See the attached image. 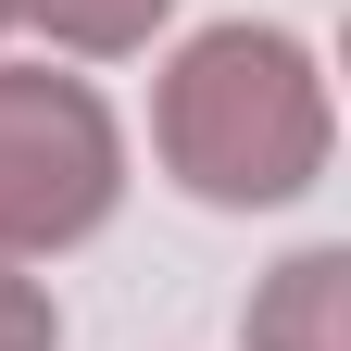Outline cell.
<instances>
[{
    "instance_id": "6",
    "label": "cell",
    "mask_w": 351,
    "mask_h": 351,
    "mask_svg": "<svg viewBox=\"0 0 351 351\" xmlns=\"http://www.w3.org/2000/svg\"><path fill=\"white\" fill-rule=\"evenodd\" d=\"M0 25H13V0H0Z\"/></svg>"
},
{
    "instance_id": "4",
    "label": "cell",
    "mask_w": 351,
    "mask_h": 351,
    "mask_svg": "<svg viewBox=\"0 0 351 351\" xmlns=\"http://www.w3.org/2000/svg\"><path fill=\"white\" fill-rule=\"evenodd\" d=\"M13 13H25V25H51L63 51H138L176 0H13Z\"/></svg>"
},
{
    "instance_id": "2",
    "label": "cell",
    "mask_w": 351,
    "mask_h": 351,
    "mask_svg": "<svg viewBox=\"0 0 351 351\" xmlns=\"http://www.w3.org/2000/svg\"><path fill=\"white\" fill-rule=\"evenodd\" d=\"M125 201V138L88 75L0 63V251H75Z\"/></svg>"
},
{
    "instance_id": "3",
    "label": "cell",
    "mask_w": 351,
    "mask_h": 351,
    "mask_svg": "<svg viewBox=\"0 0 351 351\" xmlns=\"http://www.w3.org/2000/svg\"><path fill=\"white\" fill-rule=\"evenodd\" d=\"M251 351H351V251H301L251 301Z\"/></svg>"
},
{
    "instance_id": "5",
    "label": "cell",
    "mask_w": 351,
    "mask_h": 351,
    "mask_svg": "<svg viewBox=\"0 0 351 351\" xmlns=\"http://www.w3.org/2000/svg\"><path fill=\"white\" fill-rule=\"evenodd\" d=\"M51 339H63V314H51V289L0 263V351H51Z\"/></svg>"
},
{
    "instance_id": "1",
    "label": "cell",
    "mask_w": 351,
    "mask_h": 351,
    "mask_svg": "<svg viewBox=\"0 0 351 351\" xmlns=\"http://www.w3.org/2000/svg\"><path fill=\"white\" fill-rule=\"evenodd\" d=\"M151 138H163V176L189 201H213V213L301 201L326 176V75L276 25H201L163 63Z\"/></svg>"
}]
</instances>
